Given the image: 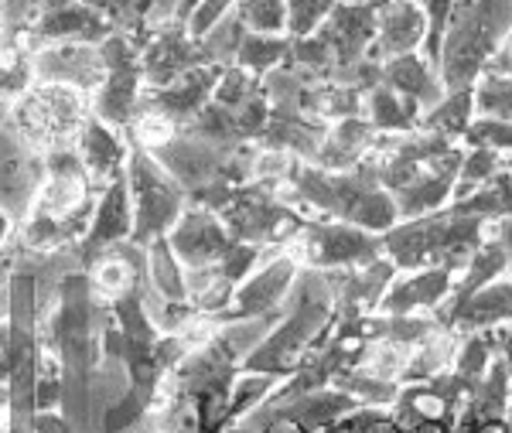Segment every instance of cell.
<instances>
[{"label": "cell", "mask_w": 512, "mask_h": 433, "mask_svg": "<svg viewBox=\"0 0 512 433\" xmlns=\"http://www.w3.org/2000/svg\"><path fill=\"white\" fill-rule=\"evenodd\" d=\"M366 161L376 168L379 185L390 191L400 222H407L451 208L465 147L414 130L403 137H379Z\"/></svg>", "instance_id": "6da1fadb"}, {"label": "cell", "mask_w": 512, "mask_h": 433, "mask_svg": "<svg viewBox=\"0 0 512 433\" xmlns=\"http://www.w3.org/2000/svg\"><path fill=\"white\" fill-rule=\"evenodd\" d=\"M512 38V0H454L441 38L437 72L448 93L475 89Z\"/></svg>", "instance_id": "7a4b0ae2"}, {"label": "cell", "mask_w": 512, "mask_h": 433, "mask_svg": "<svg viewBox=\"0 0 512 433\" xmlns=\"http://www.w3.org/2000/svg\"><path fill=\"white\" fill-rule=\"evenodd\" d=\"M492 236V226L472 215H458L454 208L420 219L396 222L383 236V256L396 263V270H451L472 260V253Z\"/></svg>", "instance_id": "3957f363"}, {"label": "cell", "mask_w": 512, "mask_h": 433, "mask_svg": "<svg viewBox=\"0 0 512 433\" xmlns=\"http://www.w3.org/2000/svg\"><path fill=\"white\" fill-rule=\"evenodd\" d=\"M127 188L134 208V243L151 246L154 239H168L175 222L188 208V191L161 168V161L147 151H130L127 157Z\"/></svg>", "instance_id": "277c9868"}, {"label": "cell", "mask_w": 512, "mask_h": 433, "mask_svg": "<svg viewBox=\"0 0 512 433\" xmlns=\"http://www.w3.org/2000/svg\"><path fill=\"white\" fill-rule=\"evenodd\" d=\"M287 253L301 263V270H315V273L359 270V266L383 260V236L349 226V222L315 219V222H304L301 236L294 239Z\"/></svg>", "instance_id": "5b68a950"}, {"label": "cell", "mask_w": 512, "mask_h": 433, "mask_svg": "<svg viewBox=\"0 0 512 433\" xmlns=\"http://www.w3.org/2000/svg\"><path fill=\"white\" fill-rule=\"evenodd\" d=\"M14 120L31 144L48 151H69L86 127V103L79 89L41 82L14 103Z\"/></svg>", "instance_id": "8992f818"}, {"label": "cell", "mask_w": 512, "mask_h": 433, "mask_svg": "<svg viewBox=\"0 0 512 433\" xmlns=\"http://www.w3.org/2000/svg\"><path fill=\"white\" fill-rule=\"evenodd\" d=\"M297 277H301V263H297L291 253H267V260L239 283L229 311L219 314L216 321L233 324V321L267 318V314H274V311H284V304L291 301Z\"/></svg>", "instance_id": "52a82bcc"}, {"label": "cell", "mask_w": 512, "mask_h": 433, "mask_svg": "<svg viewBox=\"0 0 512 433\" xmlns=\"http://www.w3.org/2000/svg\"><path fill=\"white\" fill-rule=\"evenodd\" d=\"M315 35L328 48V55H332V76L328 79H335L338 72L352 69V65L369 58V48L376 41V11L373 7L342 4L338 0Z\"/></svg>", "instance_id": "ba28073f"}, {"label": "cell", "mask_w": 512, "mask_h": 433, "mask_svg": "<svg viewBox=\"0 0 512 433\" xmlns=\"http://www.w3.org/2000/svg\"><path fill=\"white\" fill-rule=\"evenodd\" d=\"M168 243L178 260L185 263V270H202V266H216L236 239L229 236L226 222L216 212L188 205L175 229L168 232Z\"/></svg>", "instance_id": "9c48e42d"}, {"label": "cell", "mask_w": 512, "mask_h": 433, "mask_svg": "<svg viewBox=\"0 0 512 433\" xmlns=\"http://www.w3.org/2000/svg\"><path fill=\"white\" fill-rule=\"evenodd\" d=\"M427 11L417 0H390L376 11V41L369 48V62H390L400 55L424 52L427 45Z\"/></svg>", "instance_id": "30bf717a"}, {"label": "cell", "mask_w": 512, "mask_h": 433, "mask_svg": "<svg viewBox=\"0 0 512 433\" xmlns=\"http://www.w3.org/2000/svg\"><path fill=\"white\" fill-rule=\"evenodd\" d=\"M454 273L451 270H403L390 283L386 297L379 301V314L390 318H414V314H437L451 297Z\"/></svg>", "instance_id": "8fae6325"}, {"label": "cell", "mask_w": 512, "mask_h": 433, "mask_svg": "<svg viewBox=\"0 0 512 433\" xmlns=\"http://www.w3.org/2000/svg\"><path fill=\"white\" fill-rule=\"evenodd\" d=\"M35 76L41 82H55V86H72L79 93H93V89L106 82V62L99 48L65 41L59 48L38 52Z\"/></svg>", "instance_id": "7c38bea8"}, {"label": "cell", "mask_w": 512, "mask_h": 433, "mask_svg": "<svg viewBox=\"0 0 512 433\" xmlns=\"http://www.w3.org/2000/svg\"><path fill=\"white\" fill-rule=\"evenodd\" d=\"M89 253L103 256L106 249L134 243V208H130V188H127V174L103 188L99 202L93 208V222L89 232L82 236Z\"/></svg>", "instance_id": "4fadbf2b"}, {"label": "cell", "mask_w": 512, "mask_h": 433, "mask_svg": "<svg viewBox=\"0 0 512 433\" xmlns=\"http://www.w3.org/2000/svg\"><path fill=\"white\" fill-rule=\"evenodd\" d=\"M499 277H509V263H506V253H502L499 239H495V232H492V236L485 239V243L472 253V260H468L458 273H454L451 297L444 301L441 311L434 314L437 324H441V328L448 331V324H451L454 314H458L461 307L472 301L478 290H485L489 283H495Z\"/></svg>", "instance_id": "5bb4252c"}, {"label": "cell", "mask_w": 512, "mask_h": 433, "mask_svg": "<svg viewBox=\"0 0 512 433\" xmlns=\"http://www.w3.org/2000/svg\"><path fill=\"white\" fill-rule=\"evenodd\" d=\"M79 161L82 168H86L89 181L93 185H110V181L123 178V171H127V144L120 140V130L110 127V123L103 120H86V127L79 133Z\"/></svg>", "instance_id": "9a60e30c"}, {"label": "cell", "mask_w": 512, "mask_h": 433, "mask_svg": "<svg viewBox=\"0 0 512 433\" xmlns=\"http://www.w3.org/2000/svg\"><path fill=\"white\" fill-rule=\"evenodd\" d=\"M379 133L366 116H352V120L332 123L321 140V151L311 164H318L321 171H355L369 154L376 151Z\"/></svg>", "instance_id": "2e32d148"}, {"label": "cell", "mask_w": 512, "mask_h": 433, "mask_svg": "<svg viewBox=\"0 0 512 433\" xmlns=\"http://www.w3.org/2000/svg\"><path fill=\"white\" fill-rule=\"evenodd\" d=\"M383 86H390L393 93L414 99L420 110H434L448 89L441 82V72H437L434 62H427L424 55L414 52V55H400V58H390L383 62Z\"/></svg>", "instance_id": "e0dca14e"}, {"label": "cell", "mask_w": 512, "mask_h": 433, "mask_svg": "<svg viewBox=\"0 0 512 433\" xmlns=\"http://www.w3.org/2000/svg\"><path fill=\"white\" fill-rule=\"evenodd\" d=\"M502 324H512V277H499L485 290H478L472 301L451 318L448 331L468 335V331H492L502 328Z\"/></svg>", "instance_id": "ac0fdd59"}, {"label": "cell", "mask_w": 512, "mask_h": 433, "mask_svg": "<svg viewBox=\"0 0 512 433\" xmlns=\"http://www.w3.org/2000/svg\"><path fill=\"white\" fill-rule=\"evenodd\" d=\"M390 410L407 433H417L424 427H451L454 423L451 403L437 393L431 382H410V386H400V396H396V403Z\"/></svg>", "instance_id": "d6986e66"}, {"label": "cell", "mask_w": 512, "mask_h": 433, "mask_svg": "<svg viewBox=\"0 0 512 433\" xmlns=\"http://www.w3.org/2000/svg\"><path fill=\"white\" fill-rule=\"evenodd\" d=\"M274 410L291 416L297 427H304L308 433H321V430L335 427L338 420H345V416H352L359 410V403H355L349 393H342V389L328 386V389H318V393L297 396L284 406H274Z\"/></svg>", "instance_id": "ffe728a7"}, {"label": "cell", "mask_w": 512, "mask_h": 433, "mask_svg": "<svg viewBox=\"0 0 512 433\" xmlns=\"http://www.w3.org/2000/svg\"><path fill=\"white\" fill-rule=\"evenodd\" d=\"M366 116L373 123V130L379 137H403V133H414L420 130V120H424V110L414 103V99L393 93L390 86L379 82L376 89L366 93Z\"/></svg>", "instance_id": "44dd1931"}, {"label": "cell", "mask_w": 512, "mask_h": 433, "mask_svg": "<svg viewBox=\"0 0 512 433\" xmlns=\"http://www.w3.org/2000/svg\"><path fill=\"white\" fill-rule=\"evenodd\" d=\"M454 352H458V335H454V331L441 328L437 335L420 341L407 358V369H403V376H400V386H410V382H431L441 376V372H451Z\"/></svg>", "instance_id": "7402d4cb"}, {"label": "cell", "mask_w": 512, "mask_h": 433, "mask_svg": "<svg viewBox=\"0 0 512 433\" xmlns=\"http://www.w3.org/2000/svg\"><path fill=\"white\" fill-rule=\"evenodd\" d=\"M475 116V89H461V93L444 96L434 110H427L424 120H420V130L451 140V144H461L468 127L475 123Z\"/></svg>", "instance_id": "603a6c76"}, {"label": "cell", "mask_w": 512, "mask_h": 433, "mask_svg": "<svg viewBox=\"0 0 512 433\" xmlns=\"http://www.w3.org/2000/svg\"><path fill=\"white\" fill-rule=\"evenodd\" d=\"M451 208L458 215H472V219H482V222H489V226H499L502 219L512 215V171L502 168L492 181H485L472 195L458 198Z\"/></svg>", "instance_id": "cb8c5ba5"}, {"label": "cell", "mask_w": 512, "mask_h": 433, "mask_svg": "<svg viewBox=\"0 0 512 433\" xmlns=\"http://www.w3.org/2000/svg\"><path fill=\"white\" fill-rule=\"evenodd\" d=\"M147 249V277H151V290L161 301H188V270L175 256L168 239H154Z\"/></svg>", "instance_id": "d4e9b609"}, {"label": "cell", "mask_w": 512, "mask_h": 433, "mask_svg": "<svg viewBox=\"0 0 512 433\" xmlns=\"http://www.w3.org/2000/svg\"><path fill=\"white\" fill-rule=\"evenodd\" d=\"M291 52H294L291 35H246L233 65H243L246 72L263 79L270 72H277L280 65L291 62Z\"/></svg>", "instance_id": "484cf974"}, {"label": "cell", "mask_w": 512, "mask_h": 433, "mask_svg": "<svg viewBox=\"0 0 512 433\" xmlns=\"http://www.w3.org/2000/svg\"><path fill=\"white\" fill-rule=\"evenodd\" d=\"M332 386L342 389V393H349L359 406H383V410H390V406L396 403V396H400V382L379 379V376H373V372L362 369V365L342 369Z\"/></svg>", "instance_id": "4316f807"}, {"label": "cell", "mask_w": 512, "mask_h": 433, "mask_svg": "<svg viewBox=\"0 0 512 433\" xmlns=\"http://www.w3.org/2000/svg\"><path fill=\"white\" fill-rule=\"evenodd\" d=\"M495 338L492 331H468L458 335V352H454V372L468 382H482L489 376V369L495 365Z\"/></svg>", "instance_id": "83f0119b"}, {"label": "cell", "mask_w": 512, "mask_h": 433, "mask_svg": "<svg viewBox=\"0 0 512 433\" xmlns=\"http://www.w3.org/2000/svg\"><path fill=\"white\" fill-rule=\"evenodd\" d=\"M233 14L250 35H287L291 28L287 0H239Z\"/></svg>", "instance_id": "f1b7e54d"}, {"label": "cell", "mask_w": 512, "mask_h": 433, "mask_svg": "<svg viewBox=\"0 0 512 433\" xmlns=\"http://www.w3.org/2000/svg\"><path fill=\"white\" fill-rule=\"evenodd\" d=\"M502 168H506V157H502V154L485 151V147H465V161H461V171H458L454 202H458V198H465V195H472V191L482 188L485 181H492Z\"/></svg>", "instance_id": "f546056e"}, {"label": "cell", "mask_w": 512, "mask_h": 433, "mask_svg": "<svg viewBox=\"0 0 512 433\" xmlns=\"http://www.w3.org/2000/svg\"><path fill=\"white\" fill-rule=\"evenodd\" d=\"M260 93V79L253 76V72H246L243 65H226L222 69V76L216 82V93H212V103L216 106H226V110H239L243 103H250V99Z\"/></svg>", "instance_id": "4dcf8cb0"}, {"label": "cell", "mask_w": 512, "mask_h": 433, "mask_svg": "<svg viewBox=\"0 0 512 433\" xmlns=\"http://www.w3.org/2000/svg\"><path fill=\"white\" fill-rule=\"evenodd\" d=\"M461 147H485V151L512 157V123L495 120V116H475V123L468 127Z\"/></svg>", "instance_id": "1f68e13d"}, {"label": "cell", "mask_w": 512, "mask_h": 433, "mask_svg": "<svg viewBox=\"0 0 512 433\" xmlns=\"http://www.w3.org/2000/svg\"><path fill=\"white\" fill-rule=\"evenodd\" d=\"M475 113L512 123V79L482 76L475 86Z\"/></svg>", "instance_id": "d6a6232c"}, {"label": "cell", "mask_w": 512, "mask_h": 433, "mask_svg": "<svg viewBox=\"0 0 512 433\" xmlns=\"http://www.w3.org/2000/svg\"><path fill=\"white\" fill-rule=\"evenodd\" d=\"M338 0H287V11H291V38H308L325 24V18L332 14V7Z\"/></svg>", "instance_id": "836d02e7"}, {"label": "cell", "mask_w": 512, "mask_h": 433, "mask_svg": "<svg viewBox=\"0 0 512 433\" xmlns=\"http://www.w3.org/2000/svg\"><path fill=\"white\" fill-rule=\"evenodd\" d=\"M236 4L239 0H202V4L192 11V18L185 21L188 35H192L195 41H202L212 28H219V24L236 11Z\"/></svg>", "instance_id": "e575fe53"}, {"label": "cell", "mask_w": 512, "mask_h": 433, "mask_svg": "<svg viewBox=\"0 0 512 433\" xmlns=\"http://www.w3.org/2000/svg\"><path fill=\"white\" fill-rule=\"evenodd\" d=\"M349 423L352 433H407L393 416V410H383V406H359L349 416Z\"/></svg>", "instance_id": "d590c367"}, {"label": "cell", "mask_w": 512, "mask_h": 433, "mask_svg": "<svg viewBox=\"0 0 512 433\" xmlns=\"http://www.w3.org/2000/svg\"><path fill=\"white\" fill-rule=\"evenodd\" d=\"M31 65L21 62V58H11V62L0 65V99H18L28 93V76H31Z\"/></svg>", "instance_id": "8d00e7d4"}, {"label": "cell", "mask_w": 512, "mask_h": 433, "mask_svg": "<svg viewBox=\"0 0 512 433\" xmlns=\"http://www.w3.org/2000/svg\"><path fill=\"white\" fill-rule=\"evenodd\" d=\"M485 76H499V79H512V38L502 45V52L492 58V65L485 69Z\"/></svg>", "instance_id": "74e56055"}, {"label": "cell", "mask_w": 512, "mask_h": 433, "mask_svg": "<svg viewBox=\"0 0 512 433\" xmlns=\"http://www.w3.org/2000/svg\"><path fill=\"white\" fill-rule=\"evenodd\" d=\"M492 338H495V352L506 362V369L512 372V324H502V328H492Z\"/></svg>", "instance_id": "f35d334b"}, {"label": "cell", "mask_w": 512, "mask_h": 433, "mask_svg": "<svg viewBox=\"0 0 512 433\" xmlns=\"http://www.w3.org/2000/svg\"><path fill=\"white\" fill-rule=\"evenodd\" d=\"M492 232H495V239H499L502 253H506V263H509V277H512V215H509V219H502L499 226H492Z\"/></svg>", "instance_id": "ab89813d"}, {"label": "cell", "mask_w": 512, "mask_h": 433, "mask_svg": "<svg viewBox=\"0 0 512 433\" xmlns=\"http://www.w3.org/2000/svg\"><path fill=\"white\" fill-rule=\"evenodd\" d=\"M198 4H202V0H178V14H175V21H181V18H192V11H195V7Z\"/></svg>", "instance_id": "60d3db41"}, {"label": "cell", "mask_w": 512, "mask_h": 433, "mask_svg": "<svg viewBox=\"0 0 512 433\" xmlns=\"http://www.w3.org/2000/svg\"><path fill=\"white\" fill-rule=\"evenodd\" d=\"M7 232H11V215H7L4 208H0V243L7 239Z\"/></svg>", "instance_id": "b9f144b4"}, {"label": "cell", "mask_w": 512, "mask_h": 433, "mask_svg": "<svg viewBox=\"0 0 512 433\" xmlns=\"http://www.w3.org/2000/svg\"><path fill=\"white\" fill-rule=\"evenodd\" d=\"M342 4H359V7H373V11H379V7L390 4V0H342Z\"/></svg>", "instance_id": "7bdbcfd3"}, {"label": "cell", "mask_w": 512, "mask_h": 433, "mask_svg": "<svg viewBox=\"0 0 512 433\" xmlns=\"http://www.w3.org/2000/svg\"><path fill=\"white\" fill-rule=\"evenodd\" d=\"M321 433H352V423H349V416H345V420H338V423H335V427L321 430Z\"/></svg>", "instance_id": "ee69618b"}, {"label": "cell", "mask_w": 512, "mask_h": 433, "mask_svg": "<svg viewBox=\"0 0 512 433\" xmlns=\"http://www.w3.org/2000/svg\"><path fill=\"white\" fill-rule=\"evenodd\" d=\"M451 427H424V430H417V433H448Z\"/></svg>", "instance_id": "f6af8a7d"}, {"label": "cell", "mask_w": 512, "mask_h": 433, "mask_svg": "<svg viewBox=\"0 0 512 433\" xmlns=\"http://www.w3.org/2000/svg\"><path fill=\"white\" fill-rule=\"evenodd\" d=\"M509 410H512V382H509Z\"/></svg>", "instance_id": "bcb514c9"}, {"label": "cell", "mask_w": 512, "mask_h": 433, "mask_svg": "<svg viewBox=\"0 0 512 433\" xmlns=\"http://www.w3.org/2000/svg\"><path fill=\"white\" fill-rule=\"evenodd\" d=\"M506 168H509V171H512V157H506Z\"/></svg>", "instance_id": "7dc6e473"}, {"label": "cell", "mask_w": 512, "mask_h": 433, "mask_svg": "<svg viewBox=\"0 0 512 433\" xmlns=\"http://www.w3.org/2000/svg\"><path fill=\"white\" fill-rule=\"evenodd\" d=\"M0 18H4V0H0Z\"/></svg>", "instance_id": "c3c4849f"}, {"label": "cell", "mask_w": 512, "mask_h": 433, "mask_svg": "<svg viewBox=\"0 0 512 433\" xmlns=\"http://www.w3.org/2000/svg\"><path fill=\"white\" fill-rule=\"evenodd\" d=\"M417 4H427V0H417Z\"/></svg>", "instance_id": "681fc988"}]
</instances>
